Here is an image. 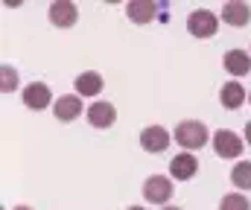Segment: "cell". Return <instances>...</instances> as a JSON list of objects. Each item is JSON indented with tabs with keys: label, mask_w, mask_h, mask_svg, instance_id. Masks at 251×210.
<instances>
[{
	"label": "cell",
	"mask_w": 251,
	"mask_h": 210,
	"mask_svg": "<svg viewBox=\"0 0 251 210\" xmlns=\"http://www.w3.org/2000/svg\"><path fill=\"white\" fill-rule=\"evenodd\" d=\"M24 105L32 108V111H44L47 105H53V93L44 82H32L24 88Z\"/></svg>",
	"instance_id": "6"
},
{
	"label": "cell",
	"mask_w": 251,
	"mask_h": 210,
	"mask_svg": "<svg viewBox=\"0 0 251 210\" xmlns=\"http://www.w3.org/2000/svg\"><path fill=\"white\" fill-rule=\"evenodd\" d=\"M161 210H181V208H176V205H167V208H161Z\"/></svg>",
	"instance_id": "20"
},
{
	"label": "cell",
	"mask_w": 251,
	"mask_h": 210,
	"mask_svg": "<svg viewBox=\"0 0 251 210\" xmlns=\"http://www.w3.org/2000/svg\"><path fill=\"white\" fill-rule=\"evenodd\" d=\"M225 70L231 76H249L251 73V53H246V50H228L225 53Z\"/></svg>",
	"instance_id": "13"
},
{
	"label": "cell",
	"mask_w": 251,
	"mask_h": 210,
	"mask_svg": "<svg viewBox=\"0 0 251 210\" xmlns=\"http://www.w3.org/2000/svg\"><path fill=\"white\" fill-rule=\"evenodd\" d=\"M207 140H210L207 126H204V123H199V120H181V123L176 126V143H178L181 149H187V152L201 149Z\"/></svg>",
	"instance_id": "1"
},
{
	"label": "cell",
	"mask_w": 251,
	"mask_h": 210,
	"mask_svg": "<svg viewBox=\"0 0 251 210\" xmlns=\"http://www.w3.org/2000/svg\"><path fill=\"white\" fill-rule=\"evenodd\" d=\"M246 143H251V120L246 123Z\"/></svg>",
	"instance_id": "19"
},
{
	"label": "cell",
	"mask_w": 251,
	"mask_h": 210,
	"mask_svg": "<svg viewBox=\"0 0 251 210\" xmlns=\"http://www.w3.org/2000/svg\"><path fill=\"white\" fill-rule=\"evenodd\" d=\"M12 210H32V208H26V205H21V208H12Z\"/></svg>",
	"instance_id": "21"
},
{
	"label": "cell",
	"mask_w": 251,
	"mask_h": 210,
	"mask_svg": "<svg viewBox=\"0 0 251 210\" xmlns=\"http://www.w3.org/2000/svg\"><path fill=\"white\" fill-rule=\"evenodd\" d=\"M213 152L219 158H237L243 152V138L234 135V132H228V129H219L213 135Z\"/></svg>",
	"instance_id": "5"
},
{
	"label": "cell",
	"mask_w": 251,
	"mask_h": 210,
	"mask_svg": "<svg viewBox=\"0 0 251 210\" xmlns=\"http://www.w3.org/2000/svg\"><path fill=\"white\" fill-rule=\"evenodd\" d=\"M53 114H56V120H62V123H70V120H76V117L82 114V96H79V93H67V96H59V99L53 102Z\"/></svg>",
	"instance_id": "10"
},
{
	"label": "cell",
	"mask_w": 251,
	"mask_h": 210,
	"mask_svg": "<svg viewBox=\"0 0 251 210\" xmlns=\"http://www.w3.org/2000/svg\"><path fill=\"white\" fill-rule=\"evenodd\" d=\"M143 199L149 205L167 208V202L173 199V178H167V175H149L143 181Z\"/></svg>",
	"instance_id": "3"
},
{
	"label": "cell",
	"mask_w": 251,
	"mask_h": 210,
	"mask_svg": "<svg viewBox=\"0 0 251 210\" xmlns=\"http://www.w3.org/2000/svg\"><path fill=\"white\" fill-rule=\"evenodd\" d=\"M196 172H199V161H196L193 152H181V155H176L170 161V175L176 181H190Z\"/></svg>",
	"instance_id": "8"
},
{
	"label": "cell",
	"mask_w": 251,
	"mask_h": 210,
	"mask_svg": "<svg viewBox=\"0 0 251 210\" xmlns=\"http://www.w3.org/2000/svg\"><path fill=\"white\" fill-rule=\"evenodd\" d=\"M114 120H117V108L111 102H94V105H88V123L94 129H111Z\"/></svg>",
	"instance_id": "9"
},
{
	"label": "cell",
	"mask_w": 251,
	"mask_h": 210,
	"mask_svg": "<svg viewBox=\"0 0 251 210\" xmlns=\"http://www.w3.org/2000/svg\"><path fill=\"white\" fill-rule=\"evenodd\" d=\"M73 88H76L79 96H97V93L102 91V76H100L97 70H85V73L76 76Z\"/></svg>",
	"instance_id": "12"
},
{
	"label": "cell",
	"mask_w": 251,
	"mask_h": 210,
	"mask_svg": "<svg viewBox=\"0 0 251 210\" xmlns=\"http://www.w3.org/2000/svg\"><path fill=\"white\" fill-rule=\"evenodd\" d=\"M76 18H79L76 3H70V0H56V3H50V23H53V26L67 29V26L76 23Z\"/></svg>",
	"instance_id": "7"
},
{
	"label": "cell",
	"mask_w": 251,
	"mask_h": 210,
	"mask_svg": "<svg viewBox=\"0 0 251 210\" xmlns=\"http://www.w3.org/2000/svg\"><path fill=\"white\" fill-rule=\"evenodd\" d=\"M222 21H225L228 26H246V23L251 21V6L243 3V0L225 3V6H222Z\"/></svg>",
	"instance_id": "11"
},
{
	"label": "cell",
	"mask_w": 251,
	"mask_h": 210,
	"mask_svg": "<svg viewBox=\"0 0 251 210\" xmlns=\"http://www.w3.org/2000/svg\"><path fill=\"white\" fill-rule=\"evenodd\" d=\"M219 102H222L228 111L240 108V105L246 102V88H243L240 82H225V85H222V91H219Z\"/></svg>",
	"instance_id": "15"
},
{
	"label": "cell",
	"mask_w": 251,
	"mask_h": 210,
	"mask_svg": "<svg viewBox=\"0 0 251 210\" xmlns=\"http://www.w3.org/2000/svg\"><path fill=\"white\" fill-rule=\"evenodd\" d=\"M249 102H251V93H249Z\"/></svg>",
	"instance_id": "23"
},
{
	"label": "cell",
	"mask_w": 251,
	"mask_h": 210,
	"mask_svg": "<svg viewBox=\"0 0 251 210\" xmlns=\"http://www.w3.org/2000/svg\"><path fill=\"white\" fill-rule=\"evenodd\" d=\"M155 12H158V6H155L152 0H131V3L126 6V15H128V21H134V23H149V21L155 18Z\"/></svg>",
	"instance_id": "14"
},
{
	"label": "cell",
	"mask_w": 251,
	"mask_h": 210,
	"mask_svg": "<svg viewBox=\"0 0 251 210\" xmlns=\"http://www.w3.org/2000/svg\"><path fill=\"white\" fill-rule=\"evenodd\" d=\"M219 29V18L210 9H193L187 15V32L193 38H210Z\"/></svg>",
	"instance_id": "2"
},
{
	"label": "cell",
	"mask_w": 251,
	"mask_h": 210,
	"mask_svg": "<svg viewBox=\"0 0 251 210\" xmlns=\"http://www.w3.org/2000/svg\"><path fill=\"white\" fill-rule=\"evenodd\" d=\"M219 210H251V202L243 193H228V196H222Z\"/></svg>",
	"instance_id": "17"
},
{
	"label": "cell",
	"mask_w": 251,
	"mask_h": 210,
	"mask_svg": "<svg viewBox=\"0 0 251 210\" xmlns=\"http://www.w3.org/2000/svg\"><path fill=\"white\" fill-rule=\"evenodd\" d=\"M170 132L164 129V126H146L143 132H140V146H143V152H149V155H161V152H167V146H170Z\"/></svg>",
	"instance_id": "4"
},
{
	"label": "cell",
	"mask_w": 251,
	"mask_h": 210,
	"mask_svg": "<svg viewBox=\"0 0 251 210\" xmlns=\"http://www.w3.org/2000/svg\"><path fill=\"white\" fill-rule=\"evenodd\" d=\"M0 88H3V93H9V91L18 88V73L12 68H3V82H0Z\"/></svg>",
	"instance_id": "18"
},
{
	"label": "cell",
	"mask_w": 251,
	"mask_h": 210,
	"mask_svg": "<svg viewBox=\"0 0 251 210\" xmlns=\"http://www.w3.org/2000/svg\"><path fill=\"white\" fill-rule=\"evenodd\" d=\"M231 184L237 190H251V161H240L231 169Z\"/></svg>",
	"instance_id": "16"
},
{
	"label": "cell",
	"mask_w": 251,
	"mask_h": 210,
	"mask_svg": "<svg viewBox=\"0 0 251 210\" xmlns=\"http://www.w3.org/2000/svg\"><path fill=\"white\" fill-rule=\"evenodd\" d=\"M128 210H146V208H128Z\"/></svg>",
	"instance_id": "22"
}]
</instances>
